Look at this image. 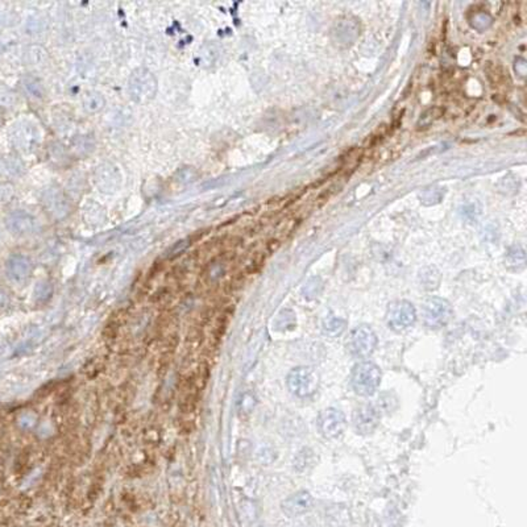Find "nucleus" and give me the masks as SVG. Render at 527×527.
Segmentation results:
<instances>
[{
    "label": "nucleus",
    "instance_id": "f257e3e1",
    "mask_svg": "<svg viewBox=\"0 0 527 527\" xmlns=\"http://www.w3.org/2000/svg\"><path fill=\"white\" fill-rule=\"evenodd\" d=\"M381 381V370L370 361L359 363L352 370L351 383L359 396H372Z\"/></svg>",
    "mask_w": 527,
    "mask_h": 527
},
{
    "label": "nucleus",
    "instance_id": "f03ea898",
    "mask_svg": "<svg viewBox=\"0 0 527 527\" xmlns=\"http://www.w3.org/2000/svg\"><path fill=\"white\" fill-rule=\"evenodd\" d=\"M128 91L132 100L137 103H146L156 96L157 80L152 71L140 67L135 70L129 77Z\"/></svg>",
    "mask_w": 527,
    "mask_h": 527
},
{
    "label": "nucleus",
    "instance_id": "7ed1b4c3",
    "mask_svg": "<svg viewBox=\"0 0 527 527\" xmlns=\"http://www.w3.org/2000/svg\"><path fill=\"white\" fill-rule=\"evenodd\" d=\"M318 374L310 367L294 368L288 376L289 390L300 397H311L318 389Z\"/></svg>",
    "mask_w": 527,
    "mask_h": 527
},
{
    "label": "nucleus",
    "instance_id": "20e7f679",
    "mask_svg": "<svg viewBox=\"0 0 527 527\" xmlns=\"http://www.w3.org/2000/svg\"><path fill=\"white\" fill-rule=\"evenodd\" d=\"M422 317L426 327L438 330L447 326L448 322L452 318V307L446 300L432 297L423 304Z\"/></svg>",
    "mask_w": 527,
    "mask_h": 527
},
{
    "label": "nucleus",
    "instance_id": "39448f33",
    "mask_svg": "<svg viewBox=\"0 0 527 527\" xmlns=\"http://www.w3.org/2000/svg\"><path fill=\"white\" fill-rule=\"evenodd\" d=\"M377 336L368 326H359L352 330L347 339V350L355 357L364 359L374 351Z\"/></svg>",
    "mask_w": 527,
    "mask_h": 527
},
{
    "label": "nucleus",
    "instance_id": "423d86ee",
    "mask_svg": "<svg viewBox=\"0 0 527 527\" xmlns=\"http://www.w3.org/2000/svg\"><path fill=\"white\" fill-rule=\"evenodd\" d=\"M416 313L414 306L406 301H397L389 304L386 313V322L393 331H405L414 324Z\"/></svg>",
    "mask_w": 527,
    "mask_h": 527
},
{
    "label": "nucleus",
    "instance_id": "0eeeda50",
    "mask_svg": "<svg viewBox=\"0 0 527 527\" xmlns=\"http://www.w3.org/2000/svg\"><path fill=\"white\" fill-rule=\"evenodd\" d=\"M43 203L47 210L49 216L61 221L70 214L71 205L70 199L66 197V194L60 188H49L43 194Z\"/></svg>",
    "mask_w": 527,
    "mask_h": 527
},
{
    "label": "nucleus",
    "instance_id": "6e6552de",
    "mask_svg": "<svg viewBox=\"0 0 527 527\" xmlns=\"http://www.w3.org/2000/svg\"><path fill=\"white\" fill-rule=\"evenodd\" d=\"M317 425L324 438L334 439L346 430V416L337 409H326L320 412Z\"/></svg>",
    "mask_w": 527,
    "mask_h": 527
},
{
    "label": "nucleus",
    "instance_id": "1a4fd4ad",
    "mask_svg": "<svg viewBox=\"0 0 527 527\" xmlns=\"http://www.w3.org/2000/svg\"><path fill=\"white\" fill-rule=\"evenodd\" d=\"M380 413L376 406L361 405L355 409L352 414V423L355 430L361 435H370L379 426Z\"/></svg>",
    "mask_w": 527,
    "mask_h": 527
},
{
    "label": "nucleus",
    "instance_id": "9d476101",
    "mask_svg": "<svg viewBox=\"0 0 527 527\" xmlns=\"http://www.w3.org/2000/svg\"><path fill=\"white\" fill-rule=\"evenodd\" d=\"M314 498L306 491H300L282 502V511L289 517H300L313 509Z\"/></svg>",
    "mask_w": 527,
    "mask_h": 527
},
{
    "label": "nucleus",
    "instance_id": "9b49d317",
    "mask_svg": "<svg viewBox=\"0 0 527 527\" xmlns=\"http://www.w3.org/2000/svg\"><path fill=\"white\" fill-rule=\"evenodd\" d=\"M7 227L12 234L19 236L32 235L37 229V221L25 211H16L7 218Z\"/></svg>",
    "mask_w": 527,
    "mask_h": 527
},
{
    "label": "nucleus",
    "instance_id": "f8f14e48",
    "mask_svg": "<svg viewBox=\"0 0 527 527\" xmlns=\"http://www.w3.org/2000/svg\"><path fill=\"white\" fill-rule=\"evenodd\" d=\"M12 142L23 152H31L40 143V133L31 124H21L15 128Z\"/></svg>",
    "mask_w": 527,
    "mask_h": 527
},
{
    "label": "nucleus",
    "instance_id": "ddd939ff",
    "mask_svg": "<svg viewBox=\"0 0 527 527\" xmlns=\"http://www.w3.org/2000/svg\"><path fill=\"white\" fill-rule=\"evenodd\" d=\"M96 185L103 192H113L120 183V176L112 165H102L98 168L96 173Z\"/></svg>",
    "mask_w": 527,
    "mask_h": 527
},
{
    "label": "nucleus",
    "instance_id": "4468645a",
    "mask_svg": "<svg viewBox=\"0 0 527 527\" xmlns=\"http://www.w3.org/2000/svg\"><path fill=\"white\" fill-rule=\"evenodd\" d=\"M445 113L442 107H431L427 111L423 112L416 123V129H426L430 127L432 123H435L438 119H440Z\"/></svg>",
    "mask_w": 527,
    "mask_h": 527
},
{
    "label": "nucleus",
    "instance_id": "2eb2a0df",
    "mask_svg": "<svg viewBox=\"0 0 527 527\" xmlns=\"http://www.w3.org/2000/svg\"><path fill=\"white\" fill-rule=\"evenodd\" d=\"M104 103H106L104 98L102 96V94L96 93V91L86 93L85 98H83V106L89 112L100 111L104 107Z\"/></svg>",
    "mask_w": 527,
    "mask_h": 527
},
{
    "label": "nucleus",
    "instance_id": "dca6fc26",
    "mask_svg": "<svg viewBox=\"0 0 527 527\" xmlns=\"http://www.w3.org/2000/svg\"><path fill=\"white\" fill-rule=\"evenodd\" d=\"M346 320L340 318H328L323 323V331L328 336H339L346 330Z\"/></svg>",
    "mask_w": 527,
    "mask_h": 527
},
{
    "label": "nucleus",
    "instance_id": "f3484780",
    "mask_svg": "<svg viewBox=\"0 0 527 527\" xmlns=\"http://www.w3.org/2000/svg\"><path fill=\"white\" fill-rule=\"evenodd\" d=\"M24 87L27 89V91L30 94H32L33 96H37V98H41L44 96V86L40 80L34 77H28L24 80Z\"/></svg>",
    "mask_w": 527,
    "mask_h": 527
},
{
    "label": "nucleus",
    "instance_id": "a211bd4d",
    "mask_svg": "<svg viewBox=\"0 0 527 527\" xmlns=\"http://www.w3.org/2000/svg\"><path fill=\"white\" fill-rule=\"evenodd\" d=\"M15 103V96L10 89L0 87V104L4 107H10Z\"/></svg>",
    "mask_w": 527,
    "mask_h": 527
},
{
    "label": "nucleus",
    "instance_id": "6ab92c4d",
    "mask_svg": "<svg viewBox=\"0 0 527 527\" xmlns=\"http://www.w3.org/2000/svg\"><path fill=\"white\" fill-rule=\"evenodd\" d=\"M188 247H189V240H182V241L177 243V247L175 245L173 251L170 252V256L179 255V252H181V251H183V249H185V248H188Z\"/></svg>",
    "mask_w": 527,
    "mask_h": 527
}]
</instances>
